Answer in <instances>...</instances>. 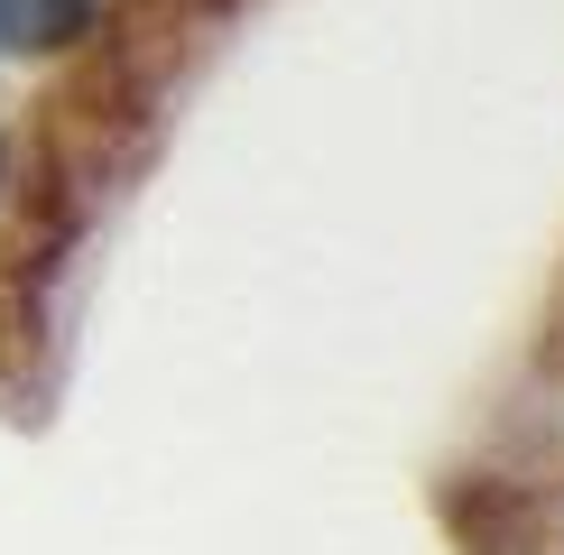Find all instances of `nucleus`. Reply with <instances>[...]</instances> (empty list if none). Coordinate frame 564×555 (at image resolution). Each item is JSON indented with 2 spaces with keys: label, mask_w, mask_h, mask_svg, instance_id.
<instances>
[{
  "label": "nucleus",
  "mask_w": 564,
  "mask_h": 555,
  "mask_svg": "<svg viewBox=\"0 0 564 555\" xmlns=\"http://www.w3.org/2000/svg\"><path fill=\"white\" fill-rule=\"evenodd\" d=\"M93 29V0H0V56H56Z\"/></svg>",
  "instance_id": "1"
}]
</instances>
